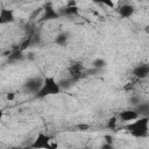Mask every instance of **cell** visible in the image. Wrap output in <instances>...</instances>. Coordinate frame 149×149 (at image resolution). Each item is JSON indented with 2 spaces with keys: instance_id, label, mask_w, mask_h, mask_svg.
<instances>
[{
  "instance_id": "6da1fadb",
  "label": "cell",
  "mask_w": 149,
  "mask_h": 149,
  "mask_svg": "<svg viewBox=\"0 0 149 149\" xmlns=\"http://www.w3.org/2000/svg\"><path fill=\"white\" fill-rule=\"evenodd\" d=\"M148 128H149V119L147 118H141L136 119L135 121L130 122L127 129L130 132L132 135L137 136V137H143L148 134Z\"/></svg>"
},
{
  "instance_id": "7a4b0ae2",
  "label": "cell",
  "mask_w": 149,
  "mask_h": 149,
  "mask_svg": "<svg viewBox=\"0 0 149 149\" xmlns=\"http://www.w3.org/2000/svg\"><path fill=\"white\" fill-rule=\"evenodd\" d=\"M59 91H61V88H59V85L57 84L55 77L49 76V77L44 78L42 86L40 88L38 95L45 97V95H50V94H57V93H59Z\"/></svg>"
},
{
  "instance_id": "3957f363",
  "label": "cell",
  "mask_w": 149,
  "mask_h": 149,
  "mask_svg": "<svg viewBox=\"0 0 149 149\" xmlns=\"http://www.w3.org/2000/svg\"><path fill=\"white\" fill-rule=\"evenodd\" d=\"M55 146L57 147V144L51 143V140L49 136H47L43 133H40L37 135V137L34 140L31 148H34V149H52Z\"/></svg>"
},
{
  "instance_id": "277c9868",
  "label": "cell",
  "mask_w": 149,
  "mask_h": 149,
  "mask_svg": "<svg viewBox=\"0 0 149 149\" xmlns=\"http://www.w3.org/2000/svg\"><path fill=\"white\" fill-rule=\"evenodd\" d=\"M120 119L123 120V121H135L136 119H139V113L136 111H130V109H127V111H123L119 114Z\"/></svg>"
},
{
  "instance_id": "5b68a950",
  "label": "cell",
  "mask_w": 149,
  "mask_h": 149,
  "mask_svg": "<svg viewBox=\"0 0 149 149\" xmlns=\"http://www.w3.org/2000/svg\"><path fill=\"white\" fill-rule=\"evenodd\" d=\"M134 74L139 78H144L147 74H149V66L148 65H140V66L135 68Z\"/></svg>"
},
{
  "instance_id": "8992f818",
  "label": "cell",
  "mask_w": 149,
  "mask_h": 149,
  "mask_svg": "<svg viewBox=\"0 0 149 149\" xmlns=\"http://www.w3.org/2000/svg\"><path fill=\"white\" fill-rule=\"evenodd\" d=\"M0 19H1V23L12 21L14 19L13 17V12L10 9H1V12H0Z\"/></svg>"
},
{
  "instance_id": "52a82bcc",
  "label": "cell",
  "mask_w": 149,
  "mask_h": 149,
  "mask_svg": "<svg viewBox=\"0 0 149 149\" xmlns=\"http://www.w3.org/2000/svg\"><path fill=\"white\" fill-rule=\"evenodd\" d=\"M133 12H134V9H133V7L130 5H122L119 8V13L123 17H129L133 14Z\"/></svg>"
},
{
  "instance_id": "ba28073f",
  "label": "cell",
  "mask_w": 149,
  "mask_h": 149,
  "mask_svg": "<svg viewBox=\"0 0 149 149\" xmlns=\"http://www.w3.org/2000/svg\"><path fill=\"white\" fill-rule=\"evenodd\" d=\"M57 17V13L54 8L51 7H47L44 9V15H43V19L45 20H49V19H56Z\"/></svg>"
},
{
  "instance_id": "9c48e42d",
  "label": "cell",
  "mask_w": 149,
  "mask_h": 149,
  "mask_svg": "<svg viewBox=\"0 0 149 149\" xmlns=\"http://www.w3.org/2000/svg\"><path fill=\"white\" fill-rule=\"evenodd\" d=\"M81 70H83V66H81L80 64H78V63L71 65L70 69H69V71H70V73H71L72 76H79L80 72H81Z\"/></svg>"
},
{
  "instance_id": "30bf717a",
  "label": "cell",
  "mask_w": 149,
  "mask_h": 149,
  "mask_svg": "<svg viewBox=\"0 0 149 149\" xmlns=\"http://www.w3.org/2000/svg\"><path fill=\"white\" fill-rule=\"evenodd\" d=\"M115 123H116V119L113 118V119L109 120V122H108V127H109V128H114V127H115Z\"/></svg>"
},
{
  "instance_id": "8fae6325",
  "label": "cell",
  "mask_w": 149,
  "mask_h": 149,
  "mask_svg": "<svg viewBox=\"0 0 149 149\" xmlns=\"http://www.w3.org/2000/svg\"><path fill=\"white\" fill-rule=\"evenodd\" d=\"M78 128L81 129V130H84V129H88V126H87V125H79Z\"/></svg>"
},
{
  "instance_id": "7c38bea8",
  "label": "cell",
  "mask_w": 149,
  "mask_h": 149,
  "mask_svg": "<svg viewBox=\"0 0 149 149\" xmlns=\"http://www.w3.org/2000/svg\"><path fill=\"white\" fill-rule=\"evenodd\" d=\"M7 99H8V100H13V99H14V94H13V93L7 94Z\"/></svg>"
},
{
  "instance_id": "4fadbf2b",
  "label": "cell",
  "mask_w": 149,
  "mask_h": 149,
  "mask_svg": "<svg viewBox=\"0 0 149 149\" xmlns=\"http://www.w3.org/2000/svg\"><path fill=\"white\" fill-rule=\"evenodd\" d=\"M10 149H21V148H17V147H14V148H10Z\"/></svg>"
},
{
  "instance_id": "5bb4252c",
  "label": "cell",
  "mask_w": 149,
  "mask_h": 149,
  "mask_svg": "<svg viewBox=\"0 0 149 149\" xmlns=\"http://www.w3.org/2000/svg\"><path fill=\"white\" fill-rule=\"evenodd\" d=\"M85 149H87V148H85Z\"/></svg>"
}]
</instances>
